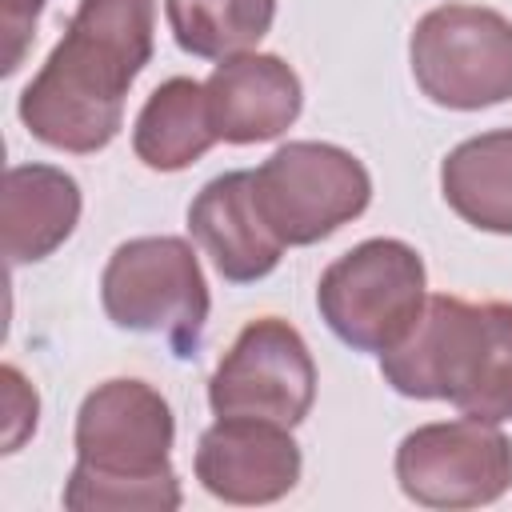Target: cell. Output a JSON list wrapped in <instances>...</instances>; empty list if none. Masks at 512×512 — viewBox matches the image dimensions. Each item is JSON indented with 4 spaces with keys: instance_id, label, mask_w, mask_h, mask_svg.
I'll return each instance as SVG.
<instances>
[{
    "instance_id": "1",
    "label": "cell",
    "mask_w": 512,
    "mask_h": 512,
    "mask_svg": "<svg viewBox=\"0 0 512 512\" xmlns=\"http://www.w3.org/2000/svg\"><path fill=\"white\" fill-rule=\"evenodd\" d=\"M152 28L156 0H80L20 92V124L60 152L108 148L124 124V96L152 60Z\"/></svg>"
},
{
    "instance_id": "2",
    "label": "cell",
    "mask_w": 512,
    "mask_h": 512,
    "mask_svg": "<svg viewBox=\"0 0 512 512\" xmlns=\"http://www.w3.org/2000/svg\"><path fill=\"white\" fill-rule=\"evenodd\" d=\"M76 464L64 484L68 512H172L180 476L172 472L176 420L168 400L144 380H104L76 412Z\"/></svg>"
},
{
    "instance_id": "3",
    "label": "cell",
    "mask_w": 512,
    "mask_h": 512,
    "mask_svg": "<svg viewBox=\"0 0 512 512\" xmlns=\"http://www.w3.org/2000/svg\"><path fill=\"white\" fill-rule=\"evenodd\" d=\"M380 376L408 400H448L488 424L512 420V304L428 296L416 328L380 352Z\"/></svg>"
},
{
    "instance_id": "4",
    "label": "cell",
    "mask_w": 512,
    "mask_h": 512,
    "mask_svg": "<svg viewBox=\"0 0 512 512\" xmlns=\"http://www.w3.org/2000/svg\"><path fill=\"white\" fill-rule=\"evenodd\" d=\"M100 300L116 328L160 336L176 360H196L208 328V280L188 240H124L100 276Z\"/></svg>"
},
{
    "instance_id": "5",
    "label": "cell",
    "mask_w": 512,
    "mask_h": 512,
    "mask_svg": "<svg viewBox=\"0 0 512 512\" xmlns=\"http://www.w3.org/2000/svg\"><path fill=\"white\" fill-rule=\"evenodd\" d=\"M428 304V272L412 244L372 236L336 256L316 284L320 320L356 352L396 348Z\"/></svg>"
},
{
    "instance_id": "6",
    "label": "cell",
    "mask_w": 512,
    "mask_h": 512,
    "mask_svg": "<svg viewBox=\"0 0 512 512\" xmlns=\"http://www.w3.org/2000/svg\"><path fill=\"white\" fill-rule=\"evenodd\" d=\"M408 64L420 92L452 112H480L512 100V20L480 4H440L408 36Z\"/></svg>"
},
{
    "instance_id": "7",
    "label": "cell",
    "mask_w": 512,
    "mask_h": 512,
    "mask_svg": "<svg viewBox=\"0 0 512 512\" xmlns=\"http://www.w3.org/2000/svg\"><path fill=\"white\" fill-rule=\"evenodd\" d=\"M256 204L284 248L328 240L372 200L368 168L340 144L288 140L256 172Z\"/></svg>"
},
{
    "instance_id": "8",
    "label": "cell",
    "mask_w": 512,
    "mask_h": 512,
    "mask_svg": "<svg viewBox=\"0 0 512 512\" xmlns=\"http://www.w3.org/2000/svg\"><path fill=\"white\" fill-rule=\"evenodd\" d=\"M400 492L424 508H480L512 488V440L488 420L412 428L396 448Z\"/></svg>"
},
{
    "instance_id": "9",
    "label": "cell",
    "mask_w": 512,
    "mask_h": 512,
    "mask_svg": "<svg viewBox=\"0 0 512 512\" xmlns=\"http://www.w3.org/2000/svg\"><path fill=\"white\" fill-rule=\"evenodd\" d=\"M312 400V352L304 336L280 316L244 324L208 380V408L216 416H256L296 428L312 412Z\"/></svg>"
},
{
    "instance_id": "10",
    "label": "cell",
    "mask_w": 512,
    "mask_h": 512,
    "mask_svg": "<svg viewBox=\"0 0 512 512\" xmlns=\"http://www.w3.org/2000/svg\"><path fill=\"white\" fill-rule=\"evenodd\" d=\"M300 444L284 424L216 416L196 444V480L224 504H272L300 484Z\"/></svg>"
},
{
    "instance_id": "11",
    "label": "cell",
    "mask_w": 512,
    "mask_h": 512,
    "mask_svg": "<svg viewBox=\"0 0 512 512\" xmlns=\"http://www.w3.org/2000/svg\"><path fill=\"white\" fill-rule=\"evenodd\" d=\"M208 116L224 144H264L284 136L304 104L300 76L272 52H240L204 80Z\"/></svg>"
},
{
    "instance_id": "12",
    "label": "cell",
    "mask_w": 512,
    "mask_h": 512,
    "mask_svg": "<svg viewBox=\"0 0 512 512\" xmlns=\"http://www.w3.org/2000/svg\"><path fill=\"white\" fill-rule=\"evenodd\" d=\"M188 232L228 284L264 280L284 256V244L260 216L252 172H224L208 180L188 204Z\"/></svg>"
},
{
    "instance_id": "13",
    "label": "cell",
    "mask_w": 512,
    "mask_h": 512,
    "mask_svg": "<svg viewBox=\"0 0 512 512\" xmlns=\"http://www.w3.org/2000/svg\"><path fill=\"white\" fill-rule=\"evenodd\" d=\"M80 184L56 164H12L0 196L4 256L12 268L52 256L80 224Z\"/></svg>"
},
{
    "instance_id": "14",
    "label": "cell",
    "mask_w": 512,
    "mask_h": 512,
    "mask_svg": "<svg viewBox=\"0 0 512 512\" xmlns=\"http://www.w3.org/2000/svg\"><path fill=\"white\" fill-rule=\"evenodd\" d=\"M440 192L464 224L512 236V128L460 140L440 164Z\"/></svg>"
},
{
    "instance_id": "15",
    "label": "cell",
    "mask_w": 512,
    "mask_h": 512,
    "mask_svg": "<svg viewBox=\"0 0 512 512\" xmlns=\"http://www.w3.org/2000/svg\"><path fill=\"white\" fill-rule=\"evenodd\" d=\"M216 144V128L208 116V92L192 76H172L144 100L136 128H132V152L152 172H180L196 164Z\"/></svg>"
},
{
    "instance_id": "16",
    "label": "cell",
    "mask_w": 512,
    "mask_h": 512,
    "mask_svg": "<svg viewBox=\"0 0 512 512\" xmlns=\"http://www.w3.org/2000/svg\"><path fill=\"white\" fill-rule=\"evenodd\" d=\"M172 40L200 60H228L252 52L272 20L276 0H164Z\"/></svg>"
},
{
    "instance_id": "17",
    "label": "cell",
    "mask_w": 512,
    "mask_h": 512,
    "mask_svg": "<svg viewBox=\"0 0 512 512\" xmlns=\"http://www.w3.org/2000/svg\"><path fill=\"white\" fill-rule=\"evenodd\" d=\"M0 380H4V452H20V444L36 432L40 396L16 364H4Z\"/></svg>"
},
{
    "instance_id": "18",
    "label": "cell",
    "mask_w": 512,
    "mask_h": 512,
    "mask_svg": "<svg viewBox=\"0 0 512 512\" xmlns=\"http://www.w3.org/2000/svg\"><path fill=\"white\" fill-rule=\"evenodd\" d=\"M48 0H0V40H4V76L24 64V52L36 36V20Z\"/></svg>"
}]
</instances>
